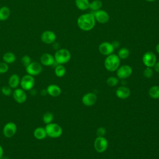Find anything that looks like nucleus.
Masks as SVG:
<instances>
[{"label":"nucleus","mask_w":159,"mask_h":159,"mask_svg":"<svg viewBox=\"0 0 159 159\" xmlns=\"http://www.w3.org/2000/svg\"><path fill=\"white\" fill-rule=\"evenodd\" d=\"M96 20L93 13H85L81 14L77 19V25L83 31L91 30L95 26Z\"/></svg>","instance_id":"f257e3e1"},{"label":"nucleus","mask_w":159,"mask_h":159,"mask_svg":"<svg viewBox=\"0 0 159 159\" xmlns=\"http://www.w3.org/2000/svg\"><path fill=\"white\" fill-rule=\"evenodd\" d=\"M120 59L117 56V54L112 53L109 55L106 56L104 65L105 68L111 72L115 71L120 66Z\"/></svg>","instance_id":"f03ea898"},{"label":"nucleus","mask_w":159,"mask_h":159,"mask_svg":"<svg viewBox=\"0 0 159 159\" xmlns=\"http://www.w3.org/2000/svg\"><path fill=\"white\" fill-rule=\"evenodd\" d=\"M53 56L57 65H64L68 63L71 57L70 52L66 48H59L56 50Z\"/></svg>","instance_id":"7ed1b4c3"},{"label":"nucleus","mask_w":159,"mask_h":159,"mask_svg":"<svg viewBox=\"0 0 159 159\" xmlns=\"http://www.w3.org/2000/svg\"><path fill=\"white\" fill-rule=\"evenodd\" d=\"M45 129L47 136L52 139L58 138L63 134V129L61 127L59 124L54 122L46 124Z\"/></svg>","instance_id":"20e7f679"},{"label":"nucleus","mask_w":159,"mask_h":159,"mask_svg":"<svg viewBox=\"0 0 159 159\" xmlns=\"http://www.w3.org/2000/svg\"><path fill=\"white\" fill-rule=\"evenodd\" d=\"M35 80L33 76L29 74L24 75L20 78V86L22 89L25 91H30L35 86Z\"/></svg>","instance_id":"39448f33"},{"label":"nucleus","mask_w":159,"mask_h":159,"mask_svg":"<svg viewBox=\"0 0 159 159\" xmlns=\"http://www.w3.org/2000/svg\"><path fill=\"white\" fill-rule=\"evenodd\" d=\"M17 125L12 121L7 122L2 128V134L6 138H12L17 132Z\"/></svg>","instance_id":"423d86ee"},{"label":"nucleus","mask_w":159,"mask_h":159,"mask_svg":"<svg viewBox=\"0 0 159 159\" xmlns=\"http://www.w3.org/2000/svg\"><path fill=\"white\" fill-rule=\"evenodd\" d=\"M94 147L97 152L103 153L108 147V141L104 137H97L94 142Z\"/></svg>","instance_id":"0eeeda50"},{"label":"nucleus","mask_w":159,"mask_h":159,"mask_svg":"<svg viewBox=\"0 0 159 159\" xmlns=\"http://www.w3.org/2000/svg\"><path fill=\"white\" fill-rule=\"evenodd\" d=\"M142 62L146 67L152 68L154 66L157 62V56L156 55L150 51L146 52L142 56Z\"/></svg>","instance_id":"6e6552de"},{"label":"nucleus","mask_w":159,"mask_h":159,"mask_svg":"<svg viewBox=\"0 0 159 159\" xmlns=\"http://www.w3.org/2000/svg\"><path fill=\"white\" fill-rule=\"evenodd\" d=\"M132 73V68L129 65L119 66L116 70V75L118 78L124 80L130 76Z\"/></svg>","instance_id":"1a4fd4ad"},{"label":"nucleus","mask_w":159,"mask_h":159,"mask_svg":"<svg viewBox=\"0 0 159 159\" xmlns=\"http://www.w3.org/2000/svg\"><path fill=\"white\" fill-rule=\"evenodd\" d=\"M27 74L33 76H37L42 71V65L37 61H32L27 66L25 67Z\"/></svg>","instance_id":"9d476101"},{"label":"nucleus","mask_w":159,"mask_h":159,"mask_svg":"<svg viewBox=\"0 0 159 159\" xmlns=\"http://www.w3.org/2000/svg\"><path fill=\"white\" fill-rule=\"evenodd\" d=\"M57 39V35L54 32L50 30L43 31L40 35L41 41L47 45L53 44Z\"/></svg>","instance_id":"9b49d317"},{"label":"nucleus","mask_w":159,"mask_h":159,"mask_svg":"<svg viewBox=\"0 0 159 159\" xmlns=\"http://www.w3.org/2000/svg\"><path fill=\"white\" fill-rule=\"evenodd\" d=\"M12 98L14 100L19 104H23L24 103L27 98V94L25 93V91L23 89L20 88H16L12 91Z\"/></svg>","instance_id":"f8f14e48"},{"label":"nucleus","mask_w":159,"mask_h":159,"mask_svg":"<svg viewBox=\"0 0 159 159\" xmlns=\"http://www.w3.org/2000/svg\"><path fill=\"white\" fill-rule=\"evenodd\" d=\"M98 50L101 54L104 56H107L113 53L115 49L113 47L112 43L109 42H103L99 45Z\"/></svg>","instance_id":"ddd939ff"},{"label":"nucleus","mask_w":159,"mask_h":159,"mask_svg":"<svg viewBox=\"0 0 159 159\" xmlns=\"http://www.w3.org/2000/svg\"><path fill=\"white\" fill-rule=\"evenodd\" d=\"M96 22L100 24H106L109 20V14L104 10L99 9L93 12Z\"/></svg>","instance_id":"4468645a"},{"label":"nucleus","mask_w":159,"mask_h":159,"mask_svg":"<svg viewBox=\"0 0 159 159\" xmlns=\"http://www.w3.org/2000/svg\"><path fill=\"white\" fill-rule=\"evenodd\" d=\"M97 95L94 93H87L83 95L81 99L82 103L86 106H93L97 101Z\"/></svg>","instance_id":"2eb2a0df"},{"label":"nucleus","mask_w":159,"mask_h":159,"mask_svg":"<svg viewBox=\"0 0 159 159\" xmlns=\"http://www.w3.org/2000/svg\"><path fill=\"white\" fill-rule=\"evenodd\" d=\"M40 63L45 66H52L55 63L54 56L49 53H43L40 57Z\"/></svg>","instance_id":"dca6fc26"},{"label":"nucleus","mask_w":159,"mask_h":159,"mask_svg":"<svg viewBox=\"0 0 159 159\" xmlns=\"http://www.w3.org/2000/svg\"><path fill=\"white\" fill-rule=\"evenodd\" d=\"M46 90L48 95L54 98L59 96L61 93V89L60 88V86L55 84L48 85L47 87Z\"/></svg>","instance_id":"f3484780"},{"label":"nucleus","mask_w":159,"mask_h":159,"mask_svg":"<svg viewBox=\"0 0 159 159\" xmlns=\"http://www.w3.org/2000/svg\"><path fill=\"white\" fill-rule=\"evenodd\" d=\"M116 96L121 99H125L130 95V89L125 86H120L116 91Z\"/></svg>","instance_id":"a211bd4d"},{"label":"nucleus","mask_w":159,"mask_h":159,"mask_svg":"<svg viewBox=\"0 0 159 159\" xmlns=\"http://www.w3.org/2000/svg\"><path fill=\"white\" fill-rule=\"evenodd\" d=\"M20 78L17 74H12L10 76L8 79V86H9L12 89H16L20 85Z\"/></svg>","instance_id":"6ab92c4d"},{"label":"nucleus","mask_w":159,"mask_h":159,"mask_svg":"<svg viewBox=\"0 0 159 159\" xmlns=\"http://www.w3.org/2000/svg\"><path fill=\"white\" fill-rule=\"evenodd\" d=\"M33 135L36 139L40 140L45 139L47 136L45 127H37L35 128L33 132Z\"/></svg>","instance_id":"aec40b11"},{"label":"nucleus","mask_w":159,"mask_h":159,"mask_svg":"<svg viewBox=\"0 0 159 159\" xmlns=\"http://www.w3.org/2000/svg\"><path fill=\"white\" fill-rule=\"evenodd\" d=\"M10 16L11 10L7 6H2L0 7V21L7 20Z\"/></svg>","instance_id":"412c9836"},{"label":"nucleus","mask_w":159,"mask_h":159,"mask_svg":"<svg viewBox=\"0 0 159 159\" xmlns=\"http://www.w3.org/2000/svg\"><path fill=\"white\" fill-rule=\"evenodd\" d=\"M2 60L4 62L9 64H12L16 60V55L11 52H6L2 56Z\"/></svg>","instance_id":"4be33fe9"},{"label":"nucleus","mask_w":159,"mask_h":159,"mask_svg":"<svg viewBox=\"0 0 159 159\" xmlns=\"http://www.w3.org/2000/svg\"><path fill=\"white\" fill-rule=\"evenodd\" d=\"M76 7L81 11H85L89 9V0H75Z\"/></svg>","instance_id":"5701e85b"},{"label":"nucleus","mask_w":159,"mask_h":159,"mask_svg":"<svg viewBox=\"0 0 159 159\" xmlns=\"http://www.w3.org/2000/svg\"><path fill=\"white\" fill-rule=\"evenodd\" d=\"M102 6V2L101 0H93L92 2H90L89 9H91L93 12H95L101 9Z\"/></svg>","instance_id":"b1692460"},{"label":"nucleus","mask_w":159,"mask_h":159,"mask_svg":"<svg viewBox=\"0 0 159 159\" xmlns=\"http://www.w3.org/2000/svg\"><path fill=\"white\" fill-rule=\"evenodd\" d=\"M149 96L155 99H159V86L154 85L148 90Z\"/></svg>","instance_id":"393cba45"},{"label":"nucleus","mask_w":159,"mask_h":159,"mask_svg":"<svg viewBox=\"0 0 159 159\" xmlns=\"http://www.w3.org/2000/svg\"><path fill=\"white\" fill-rule=\"evenodd\" d=\"M55 74L57 77L61 78L66 74V68L63 65H57L55 68Z\"/></svg>","instance_id":"a878e982"},{"label":"nucleus","mask_w":159,"mask_h":159,"mask_svg":"<svg viewBox=\"0 0 159 159\" xmlns=\"http://www.w3.org/2000/svg\"><path fill=\"white\" fill-rule=\"evenodd\" d=\"M129 55H130V51L128 48L125 47L120 48L117 52V56L119 57L120 59H122V60L127 58L129 57Z\"/></svg>","instance_id":"bb28decb"},{"label":"nucleus","mask_w":159,"mask_h":159,"mask_svg":"<svg viewBox=\"0 0 159 159\" xmlns=\"http://www.w3.org/2000/svg\"><path fill=\"white\" fill-rule=\"evenodd\" d=\"M53 114L51 112H46L42 116V120L44 124H48L53 120Z\"/></svg>","instance_id":"cd10ccee"},{"label":"nucleus","mask_w":159,"mask_h":159,"mask_svg":"<svg viewBox=\"0 0 159 159\" xmlns=\"http://www.w3.org/2000/svg\"><path fill=\"white\" fill-rule=\"evenodd\" d=\"M119 83V79L115 76H109L107 80L106 83L110 87L116 86Z\"/></svg>","instance_id":"c85d7f7f"},{"label":"nucleus","mask_w":159,"mask_h":159,"mask_svg":"<svg viewBox=\"0 0 159 159\" xmlns=\"http://www.w3.org/2000/svg\"><path fill=\"white\" fill-rule=\"evenodd\" d=\"M143 76L146 78H152L153 75V70L152 68L146 67L143 71Z\"/></svg>","instance_id":"c756f323"},{"label":"nucleus","mask_w":159,"mask_h":159,"mask_svg":"<svg viewBox=\"0 0 159 159\" xmlns=\"http://www.w3.org/2000/svg\"><path fill=\"white\" fill-rule=\"evenodd\" d=\"M32 62L31 58L28 55H24L21 58V63L24 67L27 66Z\"/></svg>","instance_id":"7c9ffc66"},{"label":"nucleus","mask_w":159,"mask_h":159,"mask_svg":"<svg viewBox=\"0 0 159 159\" xmlns=\"http://www.w3.org/2000/svg\"><path fill=\"white\" fill-rule=\"evenodd\" d=\"M1 93L4 96H9L12 94V90L9 86H4L1 88Z\"/></svg>","instance_id":"2f4dec72"},{"label":"nucleus","mask_w":159,"mask_h":159,"mask_svg":"<svg viewBox=\"0 0 159 159\" xmlns=\"http://www.w3.org/2000/svg\"><path fill=\"white\" fill-rule=\"evenodd\" d=\"M9 70V65L4 61L0 62V74H4Z\"/></svg>","instance_id":"473e14b6"},{"label":"nucleus","mask_w":159,"mask_h":159,"mask_svg":"<svg viewBox=\"0 0 159 159\" xmlns=\"http://www.w3.org/2000/svg\"><path fill=\"white\" fill-rule=\"evenodd\" d=\"M96 134L97 137H104L106 134V129L104 127H99L97 129Z\"/></svg>","instance_id":"72a5a7b5"},{"label":"nucleus","mask_w":159,"mask_h":159,"mask_svg":"<svg viewBox=\"0 0 159 159\" xmlns=\"http://www.w3.org/2000/svg\"><path fill=\"white\" fill-rule=\"evenodd\" d=\"M112 45L113 46V47L115 48H117L119 47L120 46V43L119 41H114L112 42Z\"/></svg>","instance_id":"f704fd0d"},{"label":"nucleus","mask_w":159,"mask_h":159,"mask_svg":"<svg viewBox=\"0 0 159 159\" xmlns=\"http://www.w3.org/2000/svg\"><path fill=\"white\" fill-rule=\"evenodd\" d=\"M153 68H154L155 71L159 73V61H157L156 62V63L155 64Z\"/></svg>","instance_id":"c9c22d12"},{"label":"nucleus","mask_w":159,"mask_h":159,"mask_svg":"<svg viewBox=\"0 0 159 159\" xmlns=\"http://www.w3.org/2000/svg\"><path fill=\"white\" fill-rule=\"evenodd\" d=\"M3 156H4V149L1 146V145H0V159H1Z\"/></svg>","instance_id":"e433bc0d"},{"label":"nucleus","mask_w":159,"mask_h":159,"mask_svg":"<svg viewBox=\"0 0 159 159\" xmlns=\"http://www.w3.org/2000/svg\"><path fill=\"white\" fill-rule=\"evenodd\" d=\"M40 93H41V94H42V96H45V95H46V94H47V90H46V89H42Z\"/></svg>","instance_id":"4c0bfd02"},{"label":"nucleus","mask_w":159,"mask_h":159,"mask_svg":"<svg viewBox=\"0 0 159 159\" xmlns=\"http://www.w3.org/2000/svg\"><path fill=\"white\" fill-rule=\"evenodd\" d=\"M155 50H156V52L159 54V43L156 45Z\"/></svg>","instance_id":"58836bf2"},{"label":"nucleus","mask_w":159,"mask_h":159,"mask_svg":"<svg viewBox=\"0 0 159 159\" xmlns=\"http://www.w3.org/2000/svg\"><path fill=\"white\" fill-rule=\"evenodd\" d=\"M146 1H147V2H154V1H155L156 0H145Z\"/></svg>","instance_id":"ea45409f"},{"label":"nucleus","mask_w":159,"mask_h":159,"mask_svg":"<svg viewBox=\"0 0 159 159\" xmlns=\"http://www.w3.org/2000/svg\"><path fill=\"white\" fill-rule=\"evenodd\" d=\"M1 159H9V158L7 157H4L3 156V157H2V158Z\"/></svg>","instance_id":"a19ab883"}]
</instances>
